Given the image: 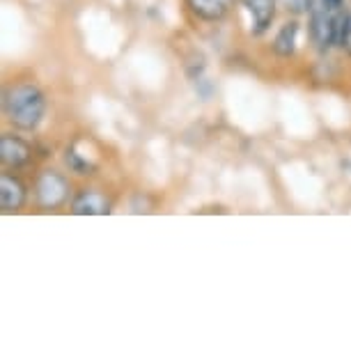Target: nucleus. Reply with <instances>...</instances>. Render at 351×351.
Returning a JSON list of instances; mask_svg holds the SVG:
<instances>
[{
    "label": "nucleus",
    "instance_id": "obj_2",
    "mask_svg": "<svg viewBox=\"0 0 351 351\" xmlns=\"http://www.w3.org/2000/svg\"><path fill=\"white\" fill-rule=\"evenodd\" d=\"M310 35L319 51H328L337 44L340 30L347 14H344V0H310Z\"/></svg>",
    "mask_w": 351,
    "mask_h": 351
},
{
    "label": "nucleus",
    "instance_id": "obj_13",
    "mask_svg": "<svg viewBox=\"0 0 351 351\" xmlns=\"http://www.w3.org/2000/svg\"><path fill=\"white\" fill-rule=\"evenodd\" d=\"M195 90H200V95H202L204 99H209V97H211V85H207V81H204V78H197Z\"/></svg>",
    "mask_w": 351,
    "mask_h": 351
},
{
    "label": "nucleus",
    "instance_id": "obj_3",
    "mask_svg": "<svg viewBox=\"0 0 351 351\" xmlns=\"http://www.w3.org/2000/svg\"><path fill=\"white\" fill-rule=\"evenodd\" d=\"M69 197V182L60 172L44 170L37 180V202L44 209H58Z\"/></svg>",
    "mask_w": 351,
    "mask_h": 351
},
{
    "label": "nucleus",
    "instance_id": "obj_9",
    "mask_svg": "<svg viewBox=\"0 0 351 351\" xmlns=\"http://www.w3.org/2000/svg\"><path fill=\"white\" fill-rule=\"evenodd\" d=\"M189 8L204 21H218L225 16V0H189Z\"/></svg>",
    "mask_w": 351,
    "mask_h": 351
},
{
    "label": "nucleus",
    "instance_id": "obj_7",
    "mask_svg": "<svg viewBox=\"0 0 351 351\" xmlns=\"http://www.w3.org/2000/svg\"><path fill=\"white\" fill-rule=\"evenodd\" d=\"M243 5H246V10L250 12V16H253L255 35L267 32L276 16V0H243Z\"/></svg>",
    "mask_w": 351,
    "mask_h": 351
},
{
    "label": "nucleus",
    "instance_id": "obj_11",
    "mask_svg": "<svg viewBox=\"0 0 351 351\" xmlns=\"http://www.w3.org/2000/svg\"><path fill=\"white\" fill-rule=\"evenodd\" d=\"M337 46H342V49H347L351 53V14L344 19L342 30H340V39H337Z\"/></svg>",
    "mask_w": 351,
    "mask_h": 351
},
{
    "label": "nucleus",
    "instance_id": "obj_5",
    "mask_svg": "<svg viewBox=\"0 0 351 351\" xmlns=\"http://www.w3.org/2000/svg\"><path fill=\"white\" fill-rule=\"evenodd\" d=\"M25 202V186L19 177L3 172L0 177V207L5 211H16L21 209Z\"/></svg>",
    "mask_w": 351,
    "mask_h": 351
},
{
    "label": "nucleus",
    "instance_id": "obj_1",
    "mask_svg": "<svg viewBox=\"0 0 351 351\" xmlns=\"http://www.w3.org/2000/svg\"><path fill=\"white\" fill-rule=\"evenodd\" d=\"M3 106H5L8 120L14 124L16 129H23V131L37 129L46 112V99L42 95V90L30 83L16 85V88L5 92Z\"/></svg>",
    "mask_w": 351,
    "mask_h": 351
},
{
    "label": "nucleus",
    "instance_id": "obj_8",
    "mask_svg": "<svg viewBox=\"0 0 351 351\" xmlns=\"http://www.w3.org/2000/svg\"><path fill=\"white\" fill-rule=\"evenodd\" d=\"M296 37H299V23L296 21L285 23L274 39V51L278 53V56L289 58L291 53L296 51Z\"/></svg>",
    "mask_w": 351,
    "mask_h": 351
},
{
    "label": "nucleus",
    "instance_id": "obj_12",
    "mask_svg": "<svg viewBox=\"0 0 351 351\" xmlns=\"http://www.w3.org/2000/svg\"><path fill=\"white\" fill-rule=\"evenodd\" d=\"M282 3H285V8L289 12H294V14H303V12L308 10L310 0H282Z\"/></svg>",
    "mask_w": 351,
    "mask_h": 351
},
{
    "label": "nucleus",
    "instance_id": "obj_10",
    "mask_svg": "<svg viewBox=\"0 0 351 351\" xmlns=\"http://www.w3.org/2000/svg\"><path fill=\"white\" fill-rule=\"evenodd\" d=\"M64 163H67V168L71 172H76V175H92V170H95V165H92L88 158H83L76 149H67Z\"/></svg>",
    "mask_w": 351,
    "mask_h": 351
},
{
    "label": "nucleus",
    "instance_id": "obj_6",
    "mask_svg": "<svg viewBox=\"0 0 351 351\" xmlns=\"http://www.w3.org/2000/svg\"><path fill=\"white\" fill-rule=\"evenodd\" d=\"M71 211L78 216H104L110 211V200L99 191H83L76 195Z\"/></svg>",
    "mask_w": 351,
    "mask_h": 351
},
{
    "label": "nucleus",
    "instance_id": "obj_4",
    "mask_svg": "<svg viewBox=\"0 0 351 351\" xmlns=\"http://www.w3.org/2000/svg\"><path fill=\"white\" fill-rule=\"evenodd\" d=\"M30 156H32L30 145L21 141V138L10 134L0 138V161L8 165V168H21V165L30 161Z\"/></svg>",
    "mask_w": 351,
    "mask_h": 351
}]
</instances>
